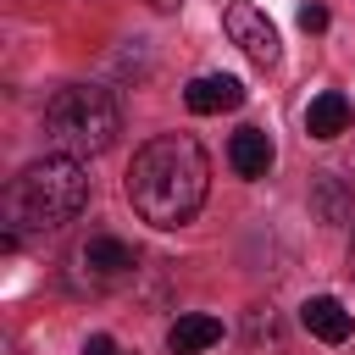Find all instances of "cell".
I'll use <instances>...</instances> for the list:
<instances>
[{
  "instance_id": "cell-1",
  "label": "cell",
  "mask_w": 355,
  "mask_h": 355,
  "mask_svg": "<svg viewBox=\"0 0 355 355\" xmlns=\"http://www.w3.org/2000/svg\"><path fill=\"white\" fill-rule=\"evenodd\" d=\"M205 189H211V161H205L200 139H189V133L150 139L128 166V205L150 227L194 222V211L205 205Z\"/></svg>"
},
{
  "instance_id": "cell-2",
  "label": "cell",
  "mask_w": 355,
  "mask_h": 355,
  "mask_svg": "<svg viewBox=\"0 0 355 355\" xmlns=\"http://www.w3.org/2000/svg\"><path fill=\"white\" fill-rule=\"evenodd\" d=\"M89 205V166L78 155H44L28 161L11 189H6V233H44V227H67L72 216H83Z\"/></svg>"
},
{
  "instance_id": "cell-3",
  "label": "cell",
  "mask_w": 355,
  "mask_h": 355,
  "mask_svg": "<svg viewBox=\"0 0 355 355\" xmlns=\"http://www.w3.org/2000/svg\"><path fill=\"white\" fill-rule=\"evenodd\" d=\"M116 133H122V111L94 83H67L44 105V139H50L55 155H78V161L100 155V150L116 144Z\"/></svg>"
},
{
  "instance_id": "cell-4",
  "label": "cell",
  "mask_w": 355,
  "mask_h": 355,
  "mask_svg": "<svg viewBox=\"0 0 355 355\" xmlns=\"http://www.w3.org/2000/svg\"><path fill=\"white\" fill-rule=\"evenodd\" d=\"M222 28H227V39L266 72V67H277V55H283V44H277V28L266 22V11L261 6H250V0H233L227 6V17H222Z\"/></svg>"
},
{
  "instance_id": "cell-5",
  "label": "cell",
  "mask_w": 355,
  "mask_h": 355,
  "mask_svg": "<svg viewBox=\"0 0 355 355\" xmlns=\"http://www.w3.org/2000/svg\"><path fill=\"white\" fill-rule=\"evenodd\" d=\"M72 261H78V272L89 277V288H111V283L133 277V266H139V255H133L116 233H89Z\"/></svg>"
},
{
  "instance_id": "cell-6",
  "label": "cell",
  "mask_w": 355,
  "mask_h": 355,
  "mask_svg": "<svg viewBox=\"0 0 355 355\" xmlns=\"http://www.w3.org/2000/svg\"><path fill=\"white\" fill-rule=\"evenodd\" d=\"M183 105H189L194 116L239 111V105H244V83H239V78H227V72H205V78H194V83L183 89Z\"/></svg>"
},
{
  "instance_id": "cell-7",
  "label": "cell",
  "mask_w": 355,
  "mask_h": 355,
  "mask_svg": "<svg viewBox=\"0 0 355 355\" xmlns=\"http://www.w3.org/2000/svg\"><path fill=\"white\" fill-rule=\"evenodd\" d=\"M300 322H305V333L322 338V344H344V338L355 333V316H349L333 294H311V300L300 305Z\"/></svg>"
},
{
  "instance_id": "cell-8",
  "label": "cell",
  "mask_w": 355,
  "mask_h": 355,
  "mask_svg": "<svg viewBox=\"0 0 355 355\" xmlns=\"http://www.w3.org/2000/svg\"><path fill=\"white\" fill-rule=\"evenodd\" d=\"M227 161H233V172H239V178H266V172H272V161H277L272 133H261V128H239V133L227 139Z\"/></svg>"
},
{
  "instance_id": "cell-9",
  "label": "cell",
  "mask_w": 355,
  "mask_h": 355,
  "mask_svg": "<svg viewBox=\"0 0 355 355\" xmlns=\"http://www.w3.org/2000/svg\"><path fill=\"white\" fill-rule=\"evenodd\" d=\"M349 122H355V105L338 89H327V94H316L305 105V133L311 139H338V133H349Z\"/></svg>"
},
{
  "instance_id": "cell-10",
  "label": "cell",
  "mask_w": 355,
  "mask_h": 355,
  "mask_svg": "<svg viewBox=\"0 0 355 355\" xmlns=\"http://www.w3.org/2000/svg\"><path fill=\"white\" fill-rule=\"evenodd\" d=\"M216 338H222V322L205 316V311H189V316H178V322L166 327V349H172V355H205Z\"/></svg>"
},
{
  "instance_id": "cell-11",
  "label": "cell",
  "mask_w": 355,
  "mask_h": 355,
  "mask_svg": "<svg viewBox=\"0 0 355 355\" xmlns=\"http://www.w3.org/2000/svg\"><path fill=\"white\" fill-rule=\"evenodd\" d=\"M311 211H316L322 222H344V216L355 211V194L338 183V172H316V183H311Z\"/></svg>"
},
{
  "instance_id": "cell-12",
  "label": "cell",
  "mask_w": 355,
  "mask_h": 355,
  "mask_svg": "<svg viewBox=\"0 0 355 355\" xmlns=\"http://www.w3.org/2000/svg\"><path fill=\"white\" fill-rule=\"evenodd\" d=\"M300 28H305V33H322V28H327V11H322V6H305V11H300Z\"/></svg>"
},
{
  "instance_id": "cell-13",
  "label": "cell",
  "mask_w": 355,
  "mask_h": 355,
  "mask_svg": "<svg viewBox=\"0 0 355 355\" xmlns=\"http://www.w3.org/2000/svg\"><path fill=\"white\" fill-rule=\"evenodd\" d=\"M83 355H122V349H116L105 333H94V338H83Z\"/></svg>"
},
{
  "instance_id": "cell-14",
  "label": "cell",
  "mask_w": 355,
  "mask_h": 355,
  "mask_svg": "<svg viewBox=\"0 0 355 355\" xmlns=\"http://www.w3.org/2000/svg\"><path fill=\"white\" fill-rule=\"evenodd\" d=\"M150 6H155V11H178V0H150Z\"/></svg>"
},
{
  "instance_id": "cell-15",
  "label": "cell",
  "mask_w": 355,
  "mask_h": 355,
  "mask_svg": "<svg viewBox=\"0 0 355 355\" xmlns=\"http://www.w3.org/2000/svg\"><path fill=\"white\" fill-rule=\"evenodd\" d=\"M349 277H355V233H349Z\"/></svg>"
}]
</instances>
